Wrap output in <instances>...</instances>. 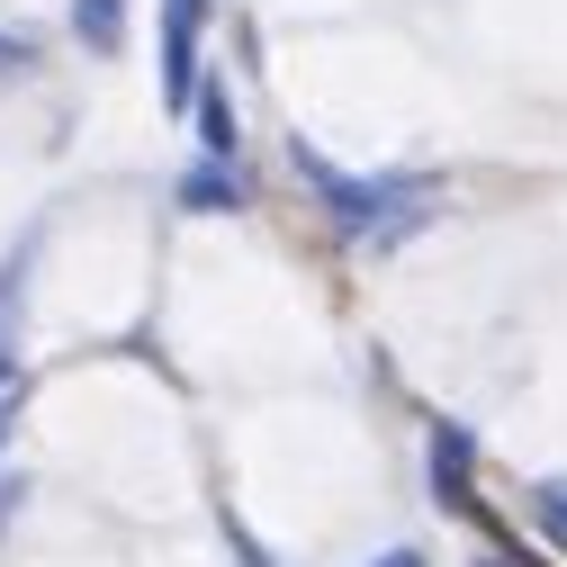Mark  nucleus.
I'll return each instance as SVG.
<instances>
[{
    "mask_svg": "<svg viewBox=\"0 0 567 567\" xmlns=\"http://www.w3.org/2000/svg\"><path fill=\"white\" fill-rule=\"evenodd\" d=\"M298 172L316 181L324 217H333L342 235H396V226L423 217V198H433V181H361V172H333V163L307 154V145H298Z\"/></svg>",
    "mask_w": 567,
    "mask_h": 567,
    "instance_id": "obj_1",
    "label": "nucleus"
},
{
    "mask_svg": "<svg viewBox=\"0 0 567 567\" xmlns=\"http://www.w3.org/2000/svg\"><path fill=\"white\" fill-rule=\"evenodd\" d=\"M198 45H207V0H163V109L189 117L198 100Z\"/></svg>",
    "mask_w": 567,
    "mask_h": 567,
    "instance_id": "obj_2",
    "label": "nucleus"
},
{
    "mask_svg": "<svg viewBox=\"0 0 567 567\" xmlns=\"http://www.w3.org/2000/svg\"><path fill=\"white\" fill-rule=\"evenodd\" d=\"M433 505L442 514H477V486H468V433L460 423H433Z\"/></svg>",
    "mask_w": 567,
    "mask_h": 567,
    "instance_id": "obj_3",
    "label": "nucleus"
},
{
    "mask_svg": "<svg viewBox=\"0 0 567 567\" xmlns=\"http://www.w3.org/2000/svg\"><path fill=\"white\" fill-rule=\"evenodd\" d=\"M181 207H189V217H235V207H244L235 163H198V172H181Z\"/></svg>",
    "mask_w": 567,
    "mask_h": 567,
    "instance_id": "obj_4",
    "label": "nucleus"
},
{
    "mask_svg": "<svg viewBox=\"0 0 567 567\" xmlns=\"http://www.w3.org/2000/svg\"><path fill=\"white\" fill-rule=\"evenodd\" d=\"M73 37H82V54H117V37H126V0H73Z\"/></svg>",
    "mask_w": 567,
    "mask_h": 567,
    "instance_id": "obj_5",
    "label": "nucleus"
},
{
    "mask_svg": "<svg viewBox=\"0 0 567 567\" xmlns=\"http://www.w3.org/2000/svg\"><path fill=\"white\" fill-rule=\"evenodd\" d=\"M198 145H207V163H235V109H226V91L217 82H198Z\"/></svg>",
    "mask_w": 567,
    "mask_h": 567,
    "instance_id": "obj_6",
    "label": "nucleus"
},
{
    "mask_svg": "<svg viewBox=\"0 0 567 567\" xmlns=\"http://www.w3.org/2000/svg\"><path fill=\"white\" fill-rule=\"evenodd\" d=\"M532 523L549 532V549H567V477H549V486H532Z\"/></svg>",
    "mask_w": 567,
    "mask_h": 567,
    "instance_id": "obj_7",
    "label": "nucleus"
},
{
    "mask_svg": "<svg viewBox=\"0 0 567 567\" xmlns=\"http://www.w3.org/2000/svg\"><path fill=\"white\" fill-rule=\"evenodd\" d=\"M19 405H28V370H10V379H0V442H10V423H19Z\"/></svg>",
    "mask_w": 567,
    "mask_h": 567,
    "instance_id": "obj_8",
    "label": "nucleus"
},
{
    "mask_svg": "<svg viewBox=\"0 0 567 567\" xmlns=\"http://www.w3.org/2000/svg\"><path fill=\"white\" fill-rule=\"evenodd\" d=\"M28 63H37V54H28V37H10V28H0V82H19Z\"/></svg>",
    "mask_w": 567,
    "mask_h": 567,
    "instance_id": "obj_9",
    "label": "nucleus"
},
{
    "mask_svg": "<svg viewBox=\"0 0 567 567\" xmlns=\"http://www.w3.org/2000/svg\"><path fill=\"white\" fill-rule=\"evenodd\" d=\"M370 567H433L423 549H388V558H370Z\"/></svg>",
    "mask_w": 567,
    "mask_h": 567,
    "instance_id": "obj_10",
    "label": "nucleus"
},
{
    "mask_svg": "<svg viewBox=\"0 0 567 567\" xmlns=\"http://www.w3.org/2000/svg\"><path fill=\"white\" fill-rule=\"evenodd\" d=\"M495 567H532V558H495Z\"/></svg>",
    "mask_w": 567,
    "mask_h": 567,
    "instance_id": "obj_11",
    "label": "nucleus"
}]
</instances>
